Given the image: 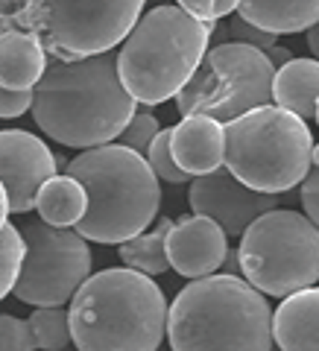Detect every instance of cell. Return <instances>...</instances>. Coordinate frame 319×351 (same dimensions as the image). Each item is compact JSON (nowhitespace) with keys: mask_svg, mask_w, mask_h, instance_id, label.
Here are the masks:
<instances>
[{"mask_svg":"<svg viewBox=\"0 0 319 351\" xmlns=\"http://www.w3.org/2000/svg\"><path fill=\"white\" fill-rule=\"evenodd\" d=\"M161 132V126H158V120H156V114H150V112H135L129 117V123L123 126V132H120V147H129V149H135V152H144L150 149V144H152V138H156Z\"/></svg>","mask_w":319,"mask_h":351,"instance_id":"cell-24","label":"cell"},{"mask_svg":"<svg viewBox=\"0 0 319 351\" xmlns=\"http://www.w3.org/2000/svg\"><path fill=\"white\" fill-rule=\"evenodd\" d=\"M307 50H311V59L319 62V21L307 29Z\"/></svg>","mask_w":319,"mask_h":351,"instance_id":"cell-33","label":"cell"},{"mask_svg":"<svg viewBox=\"0 0 319 351\" xmlns=\"http://www.w3.org/2000/svg\"><path fill=\"white\" fill-rule=\"evenodd\" d=\"M263 53H267V59H270L272 64H279V68L293 59V53H290V50H281V47H270V50H263Z\"/></svg>","mask_w":319,"mask_h":351,"instance_id":"cell-32","label":"cell"},{"mask_svg":"<svg viewBox=\"0 0 319 351\" xmlns=\"http://www.w3.org/2000/svg\"><path fill=\"white\" fill-rule=\"evenodd\" d=\"M237 261L258 293L284 299L319 281V228L299 211L272 208L244 232Z\"/></svg>","mask_w":319,"mask_h":351,"instance_id":"cell-8","label":"cell"},{"mask_svg":"<svg viewBox=\"0 0 319 351\" xmlns=\"http://www.w3.org/2000/svg\"><path fill=\"white\" fill-rule=\"evenodd\" d=\"M188 202L193 208V214L214 219L226 234L240 237L261 214L279 208L281 199L279 193H261L246 188L226 167H220L214 173L196 176L191 184Z\"/></svg>","mask_w":319,"mask_h":351,"instance_id":"cell-11","label":"cell"},{"mask_svg":"<svg viewBox=\"0 0 319 351\" xmlns=\"http://www.w3.org/2000/svg\"><path fill=\"white\" fill-rule=\"evenodd\" d=\"M240 18L272 36L307 32L319 21V0H240Z\"/></svg>","mask_w":319,"mask_h":351,"instance_id":"cell-17","label":"cell"},{"mask_svg":"<svg viewBox=\"0 0 319 351\" xmlns=\"http://www.w3.org/2000/svg\"><path fill=\"white\" fill-rule=\"evenodd\" d=\"M21 261H24V234L6 223L0 232V302L6 299V293H12L21 272Z\"/></svg>","mask_w":319,"mask_h":351,"instance_id":"cell-22","label":"cell"},{"mask_svg":"<svg viewBox=\"0 0 319 351\" xmlns=\"http://www.w3.org/2000/svg\"><path fill=\"white\" fill-rule=\"evenodd\" d=\"M272 100L296 117L311 120L319 103V62L293 56L287 64H281L272 80Z\"/></svg>","mask_w":319,"mask_h":351,"instance_id":"cell-18","label":"cell"},{"mask_svg":"<svg viewBox=\"0 0 319 351\" xmlns=\"http://www.w3.org/2000/svg\"><path fill=\"white\" fill-rule=\"evenodd\" d=\"M32 117L53 141L73 149L103 147L123 132L135 100L117 76L112 53L85 59H47L32 88Z\"/></svg>","mask_w":319,"mask_h":351,"instance_id":"cell-1","label":"cell"},{"mask_svg":"<svg viewBox=\"0 0 319 351\" xmlns=\"http://www.w3.org/2000/svg\"><path fill=\"white\" fill-rule=\"evenodd\" d=\"M6 217H9V196H6V188L0 184V232L6 226Z\"/></svg>","mask_w":319,"mask_h":351,"instance_id":"cell-34","label":"cell"},{"mask_svg":"<svg viewBox=\"0 0 319 351\" xmlns=\"http://www.w3.org/2000/svg\"><path fill=\"white\" fill-rule=\"evenodd\" d=\"M36 208L41 214V223L56 226V228H71L82 219L88 208L85 188L73 176H53L41 184V191L36 196Z\"/></svg>","mask_w":319,"mask_h":351,"instance_id":"cell-19","label":"cell"},{"mask_svg":"<svg viewBox=\"0 0 319 351\" xmlns=\"http://www.w3.org/2000/svg\"><path fill=\"white\" fill-rule=\"evenodd\" d=\"M179 9H185L188 15H193L196 21H202V24H217L214 18V0H176Z\"/></svg>","mask_w":319,"mask_h":351,"instance_id":"cell-29","label":"cell"},{"mask_svg":"<svg viewBox=\"0 0 319 351\" xmlns=\"http://www.w3.org/2000/svg\"><path fill=\"white\" fill-rule=\"evenodd\" d=\"M228 36H232L237 44H249V47H258V50L276 47V38H279V36H272V32H267V29L249 24V21H244L240 15L228 21Z\"/></svg>","mask_w":319,"mask_h":351,"instance_id":"cell-26","label":"cell"},{"mask_svg":"<svg viewBox=\"0 0 319 351\" xmlns=\"http://www.w3.org/2000/svg\"><path fill=\"white\" fill-rule=\"evenodd\" d=\"M147 164L152 167V173H156L158 179L170 182V184H182V182L191 179V176L176 164L173 152H170V129H161L158 135L152 138V144L147 149Z\"/></svg>","mask_w":319,"mask_h":351,"instance_id":"cell-23","label":"cell"},{"mask_svg":"<svg viewBox=\"0 0 319 351\" xmlns=\"http://www.w3.org/2000/svg\"><path fill=\"white\" fill-rule=\"evenodd\" d=\"M170 152L188 176H205L220 170L226 156L223 123L200 114L182 117V123L170 129Z\"/></svg>","mask_w":319,"mask_h":351,"instance_id":"cell-14","label":"cell"},{"mask_svg":"<svg viewBox=\"0 0 319 351\" xmlns=\"http://www.w3.org/2000/svg\"><path fill=\"white\" fill-rule=\"evenodd\" d=\"M237 6H240V0H214V18L220 21V18L237 12Z\"/></svg>","mask_w":319,"mask_h":351,"instance_id":"cell-31","label":"cell"},{"mask_svg":"<svg viewBox=\"0 0 319 351\" xmlns=\"http://www.w3.org/2000/svg\"><path fill=\"white\" fill-rule=\"evenodd\" d=\"M214 24L179 6H156L138 18L117 53V76L135 103L158 106L185 88L208 53Z\"/></svg>","mask_w":319,"mask_h":351,"instance_id":"cell-5","label":"cell"},{"mask_svg":"<svg viewBox=\"0 0 319 351\" xmlns=\"http://www.w3.org/2000/svg\"><path fill=\"white\" fill-rule=\"evenodd\" d=\"M68 319L76 351H158L167 302L144 272L103 269L71 295Z\"/></svg>","mask_w":319,"mask_h":351,"instance_id":"cell-2","label":"cell"},{"mask_svg":"<svg viewBox=\"0 0 319 351\" xmlns=\"http://www.w3.org/2000/svg\"><path fill=\"white\" fill-rule=\"evenodd\" d=\"M91 276L88 240L71 228L27 223L24 261L15 281V299L36 307H62Z\"/></svg>","mask_w":319,"mask_h":351,"instance_id":"cell-10","label":"cell"},{"mask_svg":"<svg viewBox=\"0 0 319 351\" xmlns=\"http://www.w3.org/2000/svg\"><path fill=\"white\" fill-rule=\"evenodd\" d=\"M276 64L267 53L249 44H217L202 56L200 68L179 94L176 108L182 117H211L228 123L258 106H270Z\"/></svg>","mask_w":319,"mask_h":351,"instance_id":"cell-9","label":"cell"},{"mask_svg":"<svg viewBox=\"0 0 319 351\" xmlns=\"http://www.w3.org/2000/svg\"><path fill=\"white\" fill-rule=\"evenodd\" d=\"M299 199L305 208V217L319 228V164H311V170H307V176L302 179Z\"/></svg>","mask_w":319,"mask_h":351,"instance_id":"cell-27","label":"cell"},{"mask_svg":"<svg viewBox=\"0 0 319 351\" xmlns=\"http://www.w3.org/2000/svg\"><path fill=\"white\" fill-rule=\"evenodd\" d=\"M29 331L41 351H64L71 346V319L64 307H36L29 313Z\"/></svg>","mask_w":319,"mask_h":351,"instance_id":"cell-21","label":"cell"},{"mask_svg":"<svg viewBox=\"0 0 319 351\" xmlns=\"http://www.w3.org/2000/svg\"><path fill=\"white\" fill-rule=\"evenodd\" d=\"M0 351H36L29 322L12 313H0Z\"/></svg>","mask_w":319,"mask_h":351,"instance_id":"cell-25","label":"cell"},{"mask_svg":"<svg viewBox=\"0 0 319 351\" xmlns=\"http://www.w3.org/2000/svg\"><path fill=\"white\" fill-rule=\"evenodd\" d=\"M173 351H272V311L237 276H208L185 287L167 313Z\"/></svg>","mask_w":319,"mask_h":351,"instance_id":"cell-3","label":"cell"},{"mask_svg":"<svg viewBox=\"0 0 319 351\" xmlns=\"http://www.w3.org/2000/svg\"><path fill=\"white\" fill-rule=\"evenodd\" d=\"M226 170L261 193H284L311 170L314 138L302 117L281 106H258L223 123Z\"/></svg>","mask_w":319,"mask_h":351,"instance_id":"cell-6","label":"cell"},{"mask_svg":"<svg viewBox=\"0 0 319 351\" xmlns=\"http://www.w3.org/2000/svg\"><path fill=\"white\" fill-rule=\"evenodd\" d=\"M68 176L85 188L88 208L76 223V234L94 243H123L147 232L161 205L158 176L141 152L103 144L80 152L68 164Z\"/></svg>","mask_w":319,"mask_h":351,"instance_id":"cell-4","label":"cell"},{"mask_svg":"<svg viewBox=\"0 0 319 351\" xmlns=\"http://www.w3.org/2000/svg\"><path fill=\"white\" fill-rule=\"evenodd\" d=\"M47 68L44 44L24 29L0 32V88L32 91Z\"/></svg>","mask_w":319,"mask_h":351,"instance_id":"cell-16","label":"cell"},{"mask_svg":"<svg viewBox=\"0 0 319 351\" xmlns=\"http://www.w3.org/2000/svg\"><path fill=\"white\" fill-rule=\"evenodd\" d=\"M32 106V91H12V88H0V117L12 120L27 114Z\"/></svg>","mask_w":319,"mask_h":351,"instance_id":"cell-28","label":"cell"},{"mask_svg":"<svg viewBox=\"0 0 319 351\" xmlns=\"http://www.w3.org/2000/svg\"><path fill=\"white\" fill-rule=\"evenodd\" d=\"M272 343L281 351H319V287L284 295L272 313Z\"/></svg>","mask_w":319,"mask_h":351,"instance_id":"cell-15","label":"cell"},{"mask_svg":"<svg viewBox=\"0 0 319 351\" xmlns=\"http://www.w3.org/2000/svg\"><path fill=\"white\" fill-rule=\"evenodd\" d=\"M56 176V156L41 138L24 129L0 132V184L9 196V214H27L36 208L41 184Z\"/></svg>","mask_w":319,"mask_h":351,"instance_id":"cell-12","label":"cell"},{"mask_svg":"<svg viewBox=\"0 0 319 351\" xmlns=\"http://www.w3.org/2000/svg\"><path fill=\"white\" fill-rule=\"evenodd\" d=\"M164 249H167L170 267L191 281L214 276L228 255L226 232L214 219L200 214L176 219L167 232V240H164Z\"/></svg>","mask_w":319,"mask_h":351,"instance_id":"cell-13","label":"cell"},{"mask_svg":"<svg viewBox=\"0 0 319 351\" xmlns=\"http://www.w3.org/2000/svg\"><path fill=\"white\" fill-rule=\"evenodd\" d=\"M18 6H21V0H0V32L6 29L9 18L18 12Z\"/></svg>","mask_w":319,"mask_h":351,"instance_id":"cell-30","label":"cell"},{"mask_svg":"<svg viewBox=\"0 0 319 351\" xmlns=\"http://www.w3.org/2000/svg\"><path fill=\"white\" fill-rule=\"evenodd\" d=\"M314 120H316V126H319V103H316V112H314Z\"/></svg>","mask_w":319,"mask_h":351,"instance_id":"cell-35","label":"cell"},{"mask_svg":"<svg viewBox=\"0 0 319 351\" xmlns=\"http://www.w3.org/2000/svg\"><path fill=\"white\" fill-rule=\"evenodd\" d=\"M167 232H170V219H158L156 228L123 240L120 261H123L129 269L144 272V276H161V272H167L170 263H167V249H164Z\"/></svg>","mask_w":319,"mask_h":351,"instance_id":"cell-20","label":"cell"},{"mask_svg":"<svg viewBox=\"0 0 319 351\" xmlns=\"http://www.w3.org/2000/svg\"><path fill=\"white\" fill-rule=\"evenodd\" d=\"M141 12L144 0H21L6 29L36 36L59 59H85L123 44Z\"/></svg>","mask_w":319,"mask_h":351,"instance_id":"cell-7","label":"cell"}]
</instances>
